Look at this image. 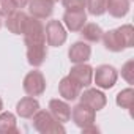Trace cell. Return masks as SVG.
<instances>
[{
	"label": "cell",
	"mask_w": 134,
	"mask_h": 134,
	"mask_svg": "<svg viewBox=\"0 0 134 134\" xmlns=\"http://www.w3.org/2000/svg\"><path fill=\"white\" fill-rule=\"evenodd\" d=\"M115 103H117V106L121 107V109H131L132 104H134V90H132L131 87L121 90V92L117 95Z\"/></svg>",
	"instance_id": "cell-21"
},
{
	"label": "cell",
	"mask_w": 134,
	"mask_h": 134,
	"mask_svg": "<svg viewBox=\"0 0 134 134\" xmlns=\"http://www.w3.org/2000/svg\"><path fill=\"white\" fill-rule=\"evenodd\" d=\"M14 2V7H16V10H22V8H25V7H29V3H30V0H13Z\"/></svg>",
	"instance_id": "cell-27"
},
{
	"label": "cell",
	"mask_w": 134,
	"mask_h": 134,
	"mask_svg": "<svg viewBox=\"0 0 134 134\" xmlns=\"http://www.w3.org/2000/svg\"><path fill=\"white\" fill-rule=\"evenodd\" d=\"M0 27H2V19H0Z\"/></svg>",
	"instance_id": "cell-30"
},
{
	"label": "cell",
	"mask_w": 134,
	"mask_h": 134,
	"mask_svg": "<svg viewBox=\"0 0 134 134\" xmlns=\"http://www.w3.org/2000/svg\"><path fill=\"white\" fill-rule=\"evenodd\" d=\"M81 98V103L87 104L88 107H92L93 110H101L104 109V106L107 104V98L103 92H99L98 88H87L84 93L79 95Z\"/></svg>",
	"instance_id": "cell-8"
},
{
	"label": "cell",
	"mask_w": 134,
	"mask_h": 134,
	"mask_svg": "<svg viewBox=\"0 0 134 134\" xmlns=\"http://www.w3.org/2000/svg\"><path fill=\"white\" fill-rule=\"evenodd\" d=\"M49 112L60 123H66V121L71 120V107H70V104L66 103V101L51 99L49 101Z\"/></svg>",
	"instance_id": "cell-13"
},
{
	"label": "cell",
	"mask_w": 134,
	"mask_h": 134,
	"mask_svg": "<svg viewBox=\"0 0 134 134\" xmlns=\"http://www.w3.org/2000/svg\"><path fill=\"white\" fill-rule=\"evenodd\" d=\"M22 87H24V92L29 96H40L46 90V77L43 76L41 71L33 70V71L25 74Z\"/></svg>",
	"instance_id": "cell-3"
},
{
	"label": "cell",
	"mask_w": 134,
	"mask_h": 134,
	"mask_svg": "<svg viewBox=\"0 0 134 134\" xmlns=\"http://www.w3.org/2000/svg\"><path fill=\"white\" fill-rule=\"evenodd\" d=\"M33 128L41 134H63L65 126L63 123L57 121L49 110H38L33 117Z\"/></svg>",
	"instance_id": "cell-1"
},
{
	"label": "cell",
	"mask_w": 134,
	"mask_h": 134,
	"mask_svg": "<svg viewBox=\"0 0 134 134\" xmlns=\"http://www.w3.org/2000/svg\"><path fill=\"white\" fill-rule=\"evenodd\" d=\"M38 110H40V103L38 99H35V96H25L16 106V112L21 118H32Z\"/></svg>",
	"instance_id": "cell-15"
},
{
	"label": "cell",
	"mask_w": 134,
	"mask_h": 134,
	"mask_svg": "<svg viewBox=\"0 0 134 134\" xmlns=\"http://www.w3.org/2000/svg\"><path fill=\"white\" fill-rule=\"evenodd\" d=\"M117 30L120 33V38H121L125 47H132V44H134V29H132V25L125 24V25L118 27Z\"/></svg>",
	"instance_id": "cell-22"
},
{
	"label": "cell",
	"mask_w": 134,
	"mask_h": 134,
	"mask_svg": "<svg viewBox=\"0 0 134 134\" xmlns=\"http://www.w3.org/2000/svg\"><path fill=\"white\" fill-rule=\"evenodd\" d=\"M95 117H96V110H93L92 107H88L84 103H79L77 106H74L71 109V118H73L74 125L79 126L81 129L88 126V125H93Z\"/></svg>",
	"instance_id": "cell-6"
},
{
	"label": "cell",
	"mask_w": 134,
	"mask_h": 134,
	"mask_svg": "<svg viewBox=\"0 0 134 134\" xmlns=\"http://www.w3.org/2000/svg\"><path fill=\"white\" fill-rule=\"evenodd\" d=\"M107 0H87L85 8H88V13L92 16H103L106 13Z\"/></svg>",
	"instance_id": "cell-23"
},
{
	"label": "cell",
	"mask_w": 134,
	"mask_h": 134,
	"mask_svg": "<svg viewBox=\"0 0 134 134\" xmlns=\"http://www.w3.org/2000/svg\"><path fill=\"white\" fill-rule=\"evenodd\" d=\"M44 32H46V40H47V44L52 46V47H60L62 44H65L66 41V29L65 25L58 21V19H52L46 24L44 27Z\"/></svg>",
	"instance_id": "cell-4"
},
{
	"label": "cell",
	"mask_w": 134,
	"mask_h": 134,
	"mask_svg": "<svg viewBox=\"0 0 134 134\" xmlns=\"http://www.w3.org/2000/svg\"><path fill=\"white\" fill-rule=\"evenodd\" d=\"M90 55H92V47L84 41L73 43L68 51V57L73 63H84L90 58Z\"/></svg>",
	"instance_id": "cell-14"
},
{
	"label": "cell",
	"mask_w": 134,
	"mask_h": 134,
	"mask_svg": "<svg viewBox=\"0 0 134 134\" xmlns=\"http://www.w3.org/2000/svg\"><path fill=\"white\" fill-rule=\"evenodd\" d=\"M22 35H24V41L25 44H33V43H44L46 41V32H44V25L40 19L33 18V16H27L24 29H22Z\"/></svg>",
	"instance_id": "cell-2"
},
{
	"label": "cell",
	"mask_w": 134,
	"mask_h": 134,
	"mask_svg": "<svg viewBox=\"0 0 134 134\" xmlns=\"http://www.w3.org/2000/svg\"><path fill=\"white\" fill-rule=\"evenodd\" d=\"M2 109H3V101H2V98H0V112H2Z\"/></svg>",
	"instance_id": "cell-29"
},
{
	"label": "cell",
	"mask_w": 134,
	"mask_h": 134,
	"mask_svg": "<svg viewBox=\"0 0 134 134\" xmlns=\"http://www.w3.org/2000/svg\"><path fill=\"white\" fill-rule=\"evenodd\" d=\"M121 77L128 84H134V62L132 60H128L121 66Z\"/></svg>",
	"instance_id": "cell-24"
},
{
	"label": "cell",
	"mask_w": 134,
	"mask_h": 134,
	"mask_svg": "<svg viewBox=\"0 0 134 134\" xmlns=\"http://www.w3.org/2000/svg\"><path fill=\"white\" fill-rule=\"evenodd\" d=\"M101 40H103L106 49L110 51V52H121L123 49H126L125 44H123V41H121V38H120V33H118L117 29L103 33V38H101Z\"/></svg>",
	"instance_id": "cell-17"
},
{
	"label": "cell",
	"mask_w": 134,
	"mask_h": 134,
	"mask_svg": "<svg viewBox=\"0 0 134 134\" xmlns=\"http://www.w3.org/2000/svg\"><path fill=\"white\" fill-rule=\"evenodd\" d=\"M52 2H58V0H52Z\"/></svg>",
	"instance_id": "cell-31"
},
{
	"label": "cell",
	"mask_w": 134,
	"mask_h": 134,
	"mask_svg": "<svg viewBox=\"0 0 134 134\" xmlns=\"http://www.w3.org/2000/svg\"><path fill=\"white\" fill-rule=\"evenodd\" d=\"M25 19H27V14L21 10H14L13 13H10L7 16V21H5V25L7 29L14 33V35H22V29H24V24H25Z\"/></svg>",
	"instance_id": "cell-16"
},
{
	"label": "cell",
	"mask_w": 134,
	"mask_h": 134,
	"mask_svg": "<svg viewBox=\"0 0 134 134\" xmlns=\"http://www.w3.org/2000/svg\"><path fill=\"white\" fill-rule=\"evenodd\" d=\"M106 11H109L112 18L121 19L129 11V0H107Z\"/></svg>",
	"instance_id": "cell-18"
},
{
	"label": "cell",
	"mask_w": 134,
	"mask_h": 134,
	"mask_svg": "<svg viewBox=\"0 0 134 134\" xmlns=\"http://www.w3.org/2000/svg\"><path fill=\"white\" fill-rule=\"evenodd\" d=\"M27 46V62L38 68L41 66L47 57V46L46 41L44 43H33V44H25Z\"/></svg>",
	"instance_id": "cell-11"
},
{
	"label": "cell",
	"mask_w": 134,
	"mask_h": 134,
	"mask_svg": "<svg viewBox=\"0 0 134 134\" xmlns=\"http://www.w3.org/2000/svg\"><path fill=\"white\" fill-rule=\"evenodd\" d=\"M63 7L70 11H77V10H85L87 0H62Z\"/></svg>",
	"instance_id": "cell-25"
},
{
	"label": "cell",
	"mask_w": 134,
	"mask_h": 134,
	"mask_svg": "<svg viewBox=\"0 0 134 134\" xmlns=\"http://www.w3.org/2000/svg\"><path fill=\"white\" fill-rule=\"evenodd\" d=\"M117 77H118V73L110 65H99L95 70V76H93L96 87L104 88V90L112 88L117 82Z\"/></svg>",
	"instance_id": "cell-5"
},
{
	"label": "cell",
	"mask_w": 134,
	"mask_h": 134,
	"mask_svg": "<svg viewBox=\"0 0 134 134\" xmlns=\"http://www.w3.org/2000/svg\"><path fill=\"white\" fill-rule=\"evenodd\" d=\"M68 76L73 77L81 85V88L90 87V84L93 81V68H92L90 65H87L85 62L84 63H74V66L71 68V71H70Z\"/></svg>",
	"instance_id": "cell-7"
},
{
	"label": "cell",
	"mask_w": 134,
	"mask_h": 134,
	"mask_svg": "<svg viewBox=\"0 0 134 134\" xmlns=\"http://www.w3.org/2000/svg\"><path fill=\"white\" fill-rule=\"evenodd\" d=\"M10 132H19L16 125V117L11 112H2L0 114V134H10Z\"/></svg>",
	"instance_id": "cell-20"
},
{
	"label": "cell",
	"mask_w": 134,
	"mask_h": 134,
	"mask_svg": "<svg viewBox=\"0 0 134 134\" xmlns=\"http://www.w3.org/2000/svg\"><path fill=\"white\" fill-rule=\"evenodd\" d=\"M81 90H82L81 85H79L73 77H70V76L63 77V79L60 81V84H58V93H60V96H62L63 99H66V101H74L76 98H79Z\"/></svg>",
	"instance_id": "cell-12"
},
{
	"label": "cell",
	"mask_w": 134,
	"mask_h": 134,
	"mask_svg": "<svg viewBox=\"0 0 134 134\" xmlns=\"http://www.w3.org/2000/svg\"><path fill=\"white\" fill-rule=\"evenodd\" d=\"M63 22L70 32H81V29L87 24V13L85 10H77V11L66 10L63 14Z\"/></svg>",
	"instance_id": "cell-10"
},
{
	"label": "cell",
	"mask_w": 134,
	"mask_h": 134,
	"mask_svg": "<svg viewBox=\"0 0 134 134\" xmlns=\"http://www.w3.org/2000/svg\"><path fill=\"white\" fill-rule=\"evenodd\" d=\"M16 10L14 7V2L13 0H0V16L7 18L10 13H13Z\"/></svg>",
	"instance_id": "cell-26"
},
{
	"label": "cell",
	"mask_w": 134,
	"mask_h": 134,
	"mask_svg": "<svg viewBox=\"0 0 134 134\" xmlns=\"http://www.w3.org/2000/svg\"><path fill=\"white\" fill-rule=\"evenodd\" d=\"M29 11H30V16H33L40 21H44V19L52 16L54 2L52 0H30Z\"/></svg>",
	"instance_id": "cell-9"
},
{
	"label": "cell",
	"mask_w": 134,
	"mask_h": 134,
	"mask_svg": "<svg viewBox=\"0 0 134 134\" xmlns=\"http://www.w3.org/2000/svg\"><path fill=\"white\" fill-rule=\"evenodd\" d=\"M103 33H104L103 29H101L98 24H93V22L85 24V25L81 29L82 38H84L85 41H88V43H98V41H101Z\"/></svg>",
	"instance_id": "cell-19"
},
{
	"label": "cell",
	"mask_w": 134,
	"mask_h": 134,
	"mask_svg": "<svg viewBox=\"0 0 134 134\" xmlns=\"http://www.w3.org/2000/svg\"><path fill=\"white\" fill-rule=\"evenodd\" d=\"M99 129L95 126V123L93 125H88V126H85V128H82V132H98Z\"/></svg>",
	"instance_id": "cell-28"
}]
</instances>
